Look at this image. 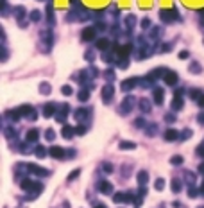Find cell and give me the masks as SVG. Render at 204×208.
<instances>
[{
  "mask_svg": "<svg viewBox=\"0 0 204 208\" xmlns=\"http://www.w3.org/2000/svg\"><path fill=\"white\" fill-rule=\"evenodd\" d=\"M79 172H81V171H74V172H70V176H68V179L72 181L74 178H77V176H79Z\"/></svg>",
  "mask_w": 204,
  "mask_h": 208,
  "instance_id": "25",
  "label": "cell"
},
{
  "mask_svg": "<svg viewBox=\"0 0 204 208\" xmlns=\"http://www.w3.org/2000/svg\"><path fill=\"white\" fill-rule=\"evenodd\" d=\"M172 163L174 165H181V163H183V158H181V156H174L172 158Z\"/></svg>",
  "mask_w": 204,
  "mask_h": 208,
  "instance_id": "19",
  "label": "cell"
},
{
  "mask_svg": "<svg viewBox=\"0 0 204 208\" xmlns=\"http://www.w3.org/2000/svg\"><path fill=\"white\" fill-rule=\"evenodd\" d=\"M120 145H122V149H132V147H134L132 142H122Z\"/></svg>",
  "mask_w": 204,
  "mask_h": 208,
  "instance_id": "20",
  "label": "cell"
},
{
  "mask_svg": "<svg viewBox=\"0 0 204 208\" xmlns=\"http://www.w3.org/2000/svg\"><path fill=\"white\" fill-rule=\"evenodd\" d=\"M107 47H109V41H107V40H99V41H97V49L106 50Z\"/></svg>",
  "mask_w": 204,
  "mask_h": 208,
  "instance_id": "10",
  "label": "cell"
},
{
  "mask_svg": "<svg viewBox=\"0 0 204 208\" xmlns=\"http://www.w3.org/2000/svg\"><path fill=\"white\" fill-rule=\"evenodd\" d=\"M97 208H106V206H102V204H100V206H97Z\"/></svg>",
  "mask_w": 204,
  "mask_h": 208,
  "instance_id": "34",
  "label": "cell"
},
{
  "mask_svg": "<svg viewBox=\"0 0 204 208\" xmlns=\"http://www.w3.org/2000/svg\"><path fill=\"white\" fill-rule=\"evenodd\" d=\"M134 84H136V79H127V81L122 83V90H131Z\"/></svg>",
  "mask_w": 204,
  "mask_h": 208,
  "instance_id": "8",
  "label": "cell"
},
{
  "mask_svg": "<svg viewBox=\"0 0 204 208\" xmlns=\"http://www.w3.org/2000/svg\"><path fill=\"white\" fill-rule=\"evenodd\" d=\"M197 154L204 156V145H199V149H197Z\"/></svg>",
  "mask_w": 204,
  "mask_h": 208,
  "instance_id": "28",
  "label": "cell"
},
{
  "mask_svg": "<svg viewBox=\"0 0 204 208\" xmlns=\"http://www.w3.org/2000/svg\"><path fill=\"white\" fill-rule=\"evenodd\" d=\"M131 102H132V99H125V101H124V108H122V111H124V113L131 108Z\"/></svg>",
  "mask_w": 204,
  "mask_h": 208,
  "instance_id": "16",
  "label": "cell"
},
{
  "mask_svg": "<svg viewBox=\"0 0 204 208\" xmlns=\"http://www.w3.org/2000/svg\"><path fill=\"white\" fill-rule=\"evenodd\" d=\"M38 138V131H29L27 133V140H31V142H34Z\"/></svg>",
  "mask_w": 204,
  "mask_h": 208,
  "instance_id": "15",
  "label": "cell"
},
{
  "mask_svg": "<svg viewBox=\"0 0 204 208\" xmlns=\"http://www.w3.org/2000/svg\"><path fill=\"white\" fill-rule=\"evenodd\" d=\"M163 185H165V181H163V179H157V181H156V189H157V190H161V189H163Z\"/></svg>",
  "mask_w": 204,
  "mask_h": 208,
  "instance_id": "21",
  "label": "cell"
},
{
  "mask_svg": "<svg viewBox=\"0 0 204 208\" xmlns=\"http://www.w3.org/2000/svg\"><path fill=\"white\" fill-rule=\"evenodd\" d=\"M111 97H113V88H111V86H106V88L102 90V99L109 101Z\"/></svg>",
  "mask_w": 204,
  "mask_h": 208,
  "instance_id": "6",
  "label": "cell"
},
{
  "mask_svg": "<svg viewBox=\"0 0 204 208\" xmlns=\"http://www.w3.org/2000/svg\"><path fill=\"white\" fill-rule=\"evenodd\" d=\"M63 94H64V95H70V94H72V88H70V86H63Z\"/></svg>",
  "mask_w": 204,
  "mask_h": 208,
  "instance_id": "24",
  "label": "cell"
},
{
  "mask_svg": "<svg viewBox=\"0 0 204 208\" xmlns=\"http://www.w3.org/2000/svg\"><path fill=\"white\" fill-rule=\"evenodd\" d=\"M142 109H147L149 111V102L147 101H142Z\"/></svg>",
  "mask_w": 204,
  "mask_h": 208,
  "instance_id": "27",
  "label": "cell"
},
{
  "mask_svg": "<svg viewBox=\"0 0 204 208\" xmlns=\"http://www.w3.org/2000/svg\"><path fill=\"white\" fill-rule=\"evenodd\" d=\"M36 156H39V158L45 156V149H43V147H38V149H36Z\"/></svg>",
  "mask_w": 204,
  "mask_h": 208,
  "instance_id": "23",
  "label": "cell"
},
{
  "mask_svg": "<svg viewBox=\"0 0 204 208\" xmlns=\"http://www.w3.org/2000/svg\"><path fill=\"white\" fill-rule=\"evenodd\" d=\"M175 16H177L175 9H163V11H161V18H163L165 22H172Z\"/></svg>",
  "mask_w": 204,
  "mask_h": 208,
  "instance_id": "1",
  "label": "cell"
},
{
  "mask_svg": "<svg viewBox=\"0 0 204 208\" xmlns=\"http://www.w3.org/2000/svg\"><path fill=\"white\" fill-rule=\"evenodd\" d=\"M177 136H179V135H177L175 129H167V131H165V140H168V142H170V140H175Z\"/></svg>",
  "mask_w": 204,
  "mask_h": 208,
  "instance_id": "4",
  "label": "cell"
},
{
  "mask_svg": "<svg viewBox=\"0 0 204 208\" xmlns=\"http://www.w3.org/2000/svg\"><path fill=\"white\" fill-rule=\"evenodd\" d=\"M72 133H74V129H72L70 126H66V127L63 129V136H64V138H72Z\"/></svg>",
  "mask_w": 204,
  "mask_h": 208,
  "instance_id": "12",
  "label": "cell"
},
{
  "mask_svg": "<svg viewBox=\"0 0 204 208\" xmlns=\"http://www.w3.org/2000/svg\"><path fill=\"white\" fill-rule=\"evenodd\" d=\"M163 79H165L167 84H175V83H177V74H175V72H167V76H165Z\"/></svg>",
  "mask_w": 204,
  "mask_h": 208,
  "instance_id": "3",
  "label": "cell"
},
{
  "mask_svg": "<svg viewBox=\"0 0 204 208\" xmlns=\"http://www.w3.org/2000/svg\"><path fill=\"white\" fill-rule=\"evenodd\" d=\"M147 179H149V176H147V172H143V171H142V172L138 174V181H140V183L143 185V183H145Z\"/></svg>",
  "mask_w": 204,
  "mask_h": 208,
  "instance_id": "14",
  "label": "cell"
},
{
  "mask_svg": "<svg viewBox=\"0 0 204 208\" xmlns=\"http://www.w3.org/2000/svg\"><path fill=\"white\" fill-rule=\"evenodd\" d=\"M31 20H32V22H38V20H39V13H38V11H34V13L31 14Z\"/></svg>",
  "mask_w": 204,
  "mask_h": 208,
  "instance_id": "22",
  "label": "cell"
},
{
  "mask_svg": "<svg viewBox=\"0 0 204 208\" xmlns=\"http://www.w3.org/2000/svg\"><path fill=\"white\" fill-rule=\"evenodd\" d=\"M199 171H200V172H204V163H200V165H199Z\"/></svg>",
  "mask_w": 204,
  "mask_h": 208,
  "instance_id": "33",
  "label": "cell"
},
{
  "mask_svg": "<svg viewBox=\"0 0 204 208\" xmlns=\"http://www.w3.org/2000/svg\"><path fill=\"white\" fill-rule=\"evenodd\" d=\"M172 189H174V192H179V189H181V181H172Z\"/></svg>",
  "mask_w": 204,
  "mask_h": 208,
  "instance_id": "18",
  "label": "cell"
},
{
  "mask_svg": "<svg viewBox=\"0 0 204 208\" xmlns=\"http://www.w3.org/2000/svg\"><path fill=\"white\" fill-rule=\"evenodd\" d=\"M199 122H200V124H204V115H199Z\"/></svg>",
  "mask_w": 204,
  "mask_h": 208,
  "instance_id": "32",
  "label": "cell"
},
{
  "mask_svg": "<svg viewBox=\"0 0 204 208\" xmlns=\"http://www.w3.org/2000/svg\"><path fill=\"white\" fill-rule=\"evenodd\" d=\"M104 169H106V171H107V172H111V171H113V167H111V165H109V163H106V165H104Z\"/></svg>",
  "mask_w": 204,
  "mask_h": 208,
  "instance_id": "31",
  "label": "cell"
},
{
  "mask_svg": "<svg viewBox=\"0 0 204 208\" xmlns=\"http://www.w3.org/2000/svg\"><path fill=\"white\" fill-rule=\"evenodd\" d=\"M99 190H100L102 194H111V185H109L107 181H102V183L99 185Z\"/></svg>",
  "mask_w": 204,
  "mask_h": 208,
  "instance_id": "5",
  "label": "cell"
},
{
  "mask_svg": "<svg viewBox=\"0 0 204 208\" xmlns=\"http://www.w3.org/2000/svg\"><path fill=\"white\" fill-rule=\"evenodd\" d=\"M199 106H200V108H204V95H200V97H199Z\"/></svg>",
  "mask_w": 204,
  "mask_h": 208,
  "instance_id": "29",
  "label": "cell"
},
{
  "mask_svg": "<svg viewBox=\"0 0 204 208\" xmlns=\"http://www.w3.org/2000/svg\"><path fill=\"white\" fill-rule=\"evenodd\" d=\"M93 38H95V29L93 27H88V29L82 31V40L84 41H89V40H93Z\"/></svg>",
  "mask_w": 204,
  "mask_h": 208,
  "instance_id": "2",
  "label": "cell"
},
{
  "mask_svg": "<svg viewBox=\"0 0 204 208\" xmlns=\"http://www.w3.org/2000/svg\"><path fill=\"white\" fill-rule=\"evenodd\" d=\"M50 154H52L54 158H63V156H64V151H63L61 147H52V149H50Z\"/></svg>",
  "mask_w": 204,
  "mask_h": 208,
  "instance_id": "7",
  "label": "cell"
},
{
  "mask_svg": "<svg viewBox=\"0 0 204 208\" xmlns=\"http://www.w3.org/2000/svg\"><path fill=\"white\" fill-rule=\"evenodd\" d=\"M179 58H183V59H185V58H188V52H186V50H183V52L179 54Z\"/></svg>",
  "mask_w": 204,
  "mask_h": 208,
  "instance_id": "30",
  "label": "cell"
},
{
  "mask_svg": "<svg viewBox=\"0 0 204 208\" xmlns=\"http://www.w3.org/2000/svg\"><path fill=\"white\" fill-rule=\"evenodd\" d=\"M47 138H49V140H52V138H54V131H52V129L47 131Z\"/></svg>",
  "mask_w": 204,
  "mask_h": 208,
  "instance_id": "26",
  "label": "cell"
},
{
  "mask_svg": "<svg viewBox=\"0 0 204 208\" xmlns=\"http://www.w3.org/2000/svg\"><path fill=\"white\" fill-rule=\"evenodd\" d=\"M88 97H89V91H88V90H84V91H81V94H79V99H81V101H86Z\"/></svg>",
  "mask_w": 204,
  "mask_h": 208,
  "instance_id": "17",
  "label": "cell"
},
{
  "mask_svg": "<svg viewBox=\"0 0 204 208\" xmlns=\"http://www.w3.org/2000/svg\"><path fill=\"white\" fill-rule=\"evenodd\" d=\"M154 101H156L157 104H160V102L163 101V90H160V88L154 90Z\"/></svg>",
  "mask_w": 204,
  "mask_h": 208,
  "instance_id": "9",
  "label": "cell"
},
{
  "mask_svg": "<svg viewBox=\"0 0 204 208\" xmlns=\"http://www.w3.org/2000/svg\"><path fill=\"white\" fill-rule=\"evenodd\" d=\"M43 113H45V117H50V115L54 113V106H52V104H49V106H45Z\"/></svg>",
  "mask_w": 204,
  "mask_h": 208,
  "instance_id": "13",
  "label": "cell"
},
{
  "mask_svg": "<svg viewBox=\"0 0 204 208\" xmlns=\"http://www.w3.org/2000/svg\"><path fill=\"white\" fill-rule=\"evenodd\" d=\"M181 108H183L181 99H179V97H174V101H172V109H181Z\"/></svg>",
  "mask_w": 204,
  "mask_h": 208,
  "instance_id": "11",
  "label": "cell"
}]
</instances>
